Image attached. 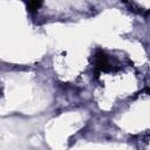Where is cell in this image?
<instances>
[{
    "label": "cell",
    "mask_w": 150,
    "mask_h": 150,
    "mask_svg": "<svg viewBox=\"0 0 150 150\" xmlns=\"http://www.w3.org/2000/svg\"><path fill=\"white\" fill-rule=\"evenodd\" d=\"M121 1H123V2H129V0H121Z\"/></svg>",
    "instance_id": "obj_3"
},
{
    "label": "cell",
    "mask_w": 150,
    "mask_h": 150,
    "mask_svg": "<svg viewBox=\"0 0 150 150\" xmlns=\"http://www.w3.org/2000/svg\"><path fill=\"white\" fill-rule=\"evenodd\" d=\"M95 70H96V77L98 76V74L101 71H107L109 70V63H108V57H107V54L98 49L96 53H95Z\"/></svg>",
    "instance_id": "obj_1"
},
{
    "label": "cell",
    "mask_w": 150,
    "mask_h": 150,
    "mask_svg": "<svg viewBox=\"0 0 150 150\" xmlns=\"http://www.w3.org/2000/svg\"><path fill=\"white\" fill-rule=\"evenodd\" d=\"M43 0H27V9L30 13H35L41 6Z\"/></svg>",
    "instance_id": "obj_2"
}]
</instances>
